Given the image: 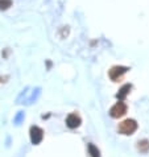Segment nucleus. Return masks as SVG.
<instances>
[{
    "instance_id": "nucleus-1",
    "label": "nucleus",
    "mask_w": 149,
    "mask_h": 157,
    "mask_svg": "<svg viewBox=\"0 0 149 157\" xmlns=\"http://www.w3.org/2000/svg\"><path fill=\"white\" fill-rule=\"evenodd\" d=\"M136 129H137V123H136L133 119H127L124 121H121V123L119 124V128H117L119 133L125 135V136L132 135Z\"/></svg>"
},
{
    "instance_id": "nucleus-2",
    "label": "nucleus",
    "mask_w": 149,
    "mask_h": 157,
    "mask_svg": "<svg viewBox=\"0 0 149 157\" xmlns=\"http://www.w3.org/2000/svg\"><path fill=\"white\" fill-rule=\"evenodd\" d=\"M125 114H127V104L124 102H117L109 110V115H111V117H115V119L124 116Z\"/></svg>"
},
{
    "instance_id": "nucleus-3",
    "label": "nucleus",
    "mask_w": 149,
    "mask_h": 157,
    "mask_svg": "<svg viewBox=\"0 0 149 157\" xmlns=\"http://www.w3.org/2000/svg\"><path fill=\"white\" fill-rule=\"evenodd\" d=\"M128 70L129 69L125 66H113V67H111V70L108 71V75L113 82H117Z\"/></svg>"
},
{
    "instance_id": "nucleus-4",
    "label": "nucleus",
    "mask_w": 149,
    "mask_h": 157,
    "mask_svg": "<svg viewBox=\"0 0 149 157\" xmlns=\"http://www.w3.org/2000/svg\"><path fill=\"white\" fill-rule=\"evenodd\" d=\"M30 140H32V144H34V145H37V144H40L41 140L44 139V131L37 127V125H33V127H30Z\"/></svg>"
},
{
    "instance_id": "nucleus-5",
    "label": "nucleus",
    "mask_w": 149,
    "mask_h": 157,
    "mask_svg": "<svg viewBox=\"0 0 149 157\" xmlns=\"http://www.w3.org/2000/svg\"><path fill=\"white\" fill-rule=\"evenodd\" d=\"M81 117L78 116L77 114H70L69 116H67V119H66V125L69 128H71V129H74V128H78L81 125Z\"/></svg>"
},
{
    "instance_id": "nucleus-6",
    "label": "nucleus",
    "mask_w": 149,
    "mask_h": 157,
    "mask_svg": "<svg viewBox=\"0 0 149 157\" xmlns=\"http://www.w3.org/2000/svg\"><path fill=\"white\" fill-rule=\"evenodd\" d=\"M131 89H132V86H131V85H124V86H123L121 89H120L119 93L116 94V98L119 99V100H123V99H124V98L127 97V95L129 94Z\"/></svg>"
},
{
    "instance_id": "nucleus-7",
    "label": "nucleus",
    "mask_w": 149,
    "mask_h": 157,
    "mask_svg": "<svg viewBox=\"0 0 149 157\" xmlns=\"http://www.w3.org/2000/svg\"><path fill=\"white\" fill-rule=\"evenodd\" d=\"M137 149L141 152V153H148L149 151V141L148 140H141L137 143Z\"/></svg>"
},
{
    "instance_id": "nucleus-8",
    "label": "nucleus",
    "mask_w": 149,
    "mask_h": 157,
    "mask_svg": "<svg viewBox=\"0 0 149 157\" xmlns=\"http://www.w3.org/2000/svg\"><path fill=\"white\" fill-rule=\"evenodd\" d=\"M89 152H90L91 157H100V152L94 144H89Z\"/></svg>"
},
{
    "instance_id": "nucleus-9",
    "label": "nucleus",
    "mask_w": 149,
    "mask_h": 157,
    "mask_svg": "<svg viewBox=\"0 0 149 157\" xmlns=\"http://www.w3.org/2000/svg\"><path fill=\"white\" fill-rule=\"evenodd\" d=\"M12 6V0H0V11H6Z\"/></svg>"
}]
</instances>
